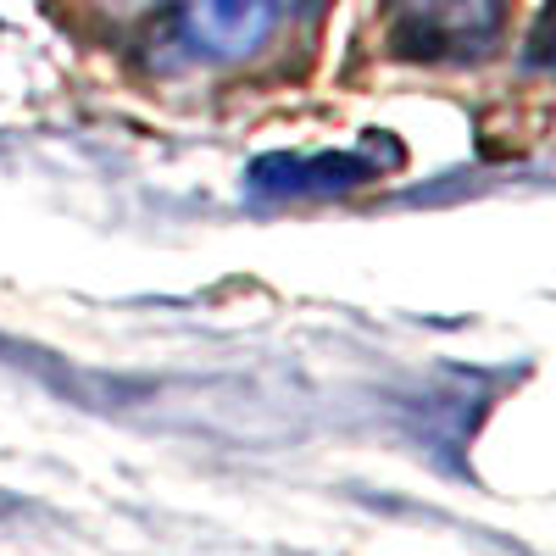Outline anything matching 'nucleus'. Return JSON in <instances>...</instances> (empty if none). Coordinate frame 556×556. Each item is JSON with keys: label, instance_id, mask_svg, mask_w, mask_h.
<instances>
[{"label": "nucleus", "instance_id": "obj_1", "mask_svg": "<svg viewBox=\"0 0 556 556\" xmlns=\"http://www.w3.org/2000/svg\"><path fill=\"white\" fill-rule=\"evenodd\" d=\"M506 28V0H395L390 45L412 62H479Z\"/></svg>", "mask_w": 556, "mask_h": 556}, {"label": "nucleus", "instance_id": "obj_2", "mask_svg": "<svg viewBox=\"0 0 556 556\" xmlns=\"http://www.w3.org/2000/svg\"><path fill=\"white\" fill-rule=\"evenodd\" d=\"M273 23H278L273 0H184V34L201 56L240 62L262 51Z\"/></svg>", "mask_w": 556, "mask_h": 556}, {"label": "nucleus", "instance_id": "obj_3", "mask_svg": "<svg viewBox=\"0 0 556 556\" xmlns=\"http://www.w3.org/2000/svg\"><path fill=\"white\" fill-rule=\"evenodd\" d=\"M367 167L362 156H317V162H290V156H267L251 173V190L262 195H329V190H351L362 184Z\"/></svg>", "mask_w": 556, "mask_h": 556}]
</instances>
